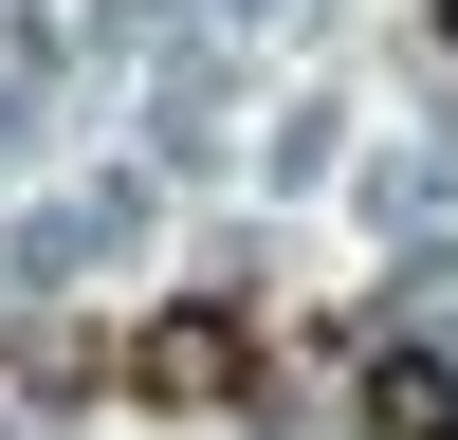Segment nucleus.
Segmentation results:
<instances>
[{"label":"nucleus","instance_id":"nucleus-1","mask_svg":"<svg viewBox=\"0 0 458 440\" xmlns=\"http://www.w3.org/2000/svg\"><path fill=\"white\" fill-rule=\"evenodd\" d=\"M110 385H129L147 422H239V403H257V312H239V293H165V312L110 349Z\"/></svg>","mask_w":458,"mask_h":440},{"label":"nucleus","instance_id":"nucleus-2","mask_svg":"<svg viewBox=\"0 0 458 440\" xmlns=\"http://www.w3.org/2000/svg\"><path fill=\"white\" fill-rule=\"evenodd\" d=\"M367 440H458V367L440 349H386L367 367Z\"/></svg>","mask_w":458,"mask_h":440}]
</instances>
